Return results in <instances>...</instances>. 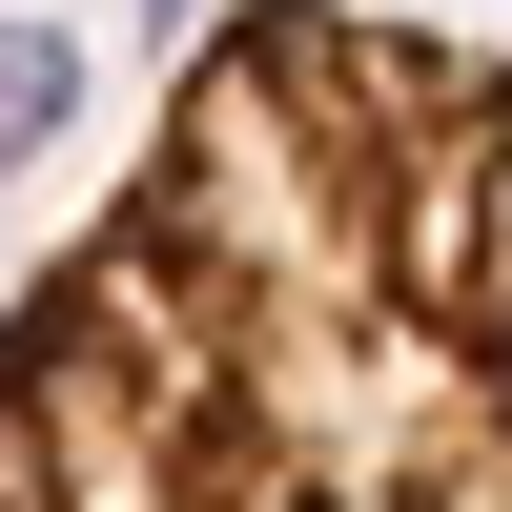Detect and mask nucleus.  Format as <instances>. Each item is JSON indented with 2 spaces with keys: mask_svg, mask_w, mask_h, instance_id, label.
<instances>
[{
  "mask_svg": "<svg viewBox=\"0 0 512 512\" xmlns=\"http://www.w3.org/2000/svg\"><path fill=\"white\" fill-rule=\"evenodd\" d=\"M0 512H512V62L205 21L0 308Z\"/></svg>",
  "mask_w": 512,
  "mask_h": 512,
  "instance_id": "1",
  "label": "nucleus"
}]
</instances>
